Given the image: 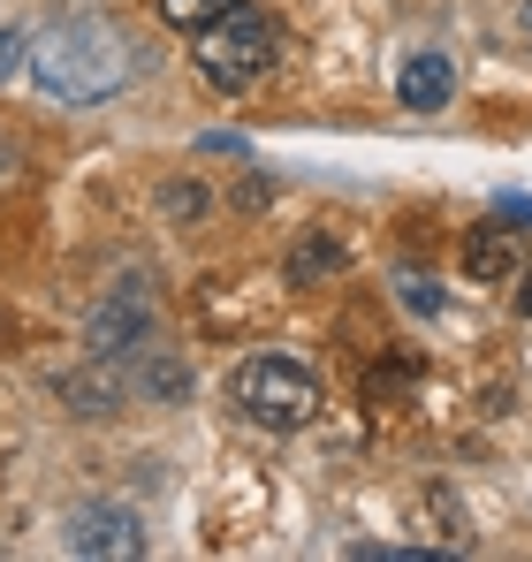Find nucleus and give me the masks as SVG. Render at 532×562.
<instances>
[{
  "label": "nucleus",
  "instance_id": "15",
  "mask_svg": "<svg viewBox=\"0 0 532 562\" xmlns=\"http://www.w3.org/2000/svg\"><path fill=\"white\" fill-rule=\"evenodd\" d=\"M403 304L434 319V312H442V289H434V281H426V274H403Z\"/></svg>",
  "mask_w": 532,
  "mask_h": 562
},
{
  "label": "nucleus",
  "instance_id": "11",
  "mask_svg": "<svg viewBox=\"0 0 532 562\" xmlns=\"http://www.w3.org/2000/svg\"><path fill=\"white\" fill-rule=\"evenodd\" d=\"M411 525H419V532H434L442 548H464V509H456V494H448V486H419Z\"/></svg>",
  "mask_w": 532,
  "mask_h": 562
},
{
  "label": "nucleus",
  "instance_id": "16",
  "mask_svg": "<svg viewBox=\"0 0 532 562\" xmlns=\"http://www.w3.org/2000/svg\"><path fill=\"white\" fill-rule=\"evenodd\" d=\"M23 46H31V38H23V31H8V23H0V77H15V61H23Z\"/></svg>",
  "mask_w": 532,
  "mask_h": 562
},
{
  "label": "nucleus",
  "instance_id": "8",
  "mask_svg": "<svg viewBox=\"0 0 532 562\" xmlns=\"http://www.w3.org/2000/svg\"><path fill=\"white\" fill-rule=\"evenodd\" d=\"M335 274H351V244H343L335 228L297 236V244H289V259H281V289H328Z\"/></svg>",
  "mask_w": 532,
  "mask_h": 562
},
{
  "label": "nucleus",
  "instance_id": "12",
  "mask_svg": "<svg viewBox=\"0 0 532 562\" xmlns=\"http://www.w3.org/2000/svg\"><path fill=\"white\" fill-rule=\"evenodd\" d=\"M153 8H160V23H176V31L198 38V31H213V23H221L229 8H244V0H153Z\"/></svg>",
  "mask_w": 532,
  "mask_h": 562
},
{
  "label": "nucleus",
  "instance_id": "9",
  "mask_svg": "<svg viewBox=\"0 0 532 562\" xmlns=\"http://www.w3.org/2000/svg\"><path fill=\"white\" fill-rule=\"evenodd\" d=\"M448 92H456V69H448V54H411L403 61V77H396V99L411 106V114H442L448 106Z\"/></svg>",
  "mask_w": 532,
  "mask_h": 562
},
{
  "label": "nucleus",
  "instance_id": "4",
  "mask_svg": "<svg viewBox=\"0 0 532 562\" xmlns=\"http://www.w3.org/2000/svg\"><path fill=\"white\" fill-rule=\"evenodd\" d=\"M69 555H91V562H137L145 555V525L130 509H77L69 517Z\"/></svg>",
  "mask_w": 532,
  "mask_h": 562
},
{
  "label": "nucleus",
  "instance_id": "6",
  "mask_svg": "<svg viewBox=\"0 0 532 562\" xmlns=\"http://www.w3.org/2000/svg\"><path fill=\"white\" fill-rule=\"evenodd\" d=\"M85 335H91V358H114V366H122L130 350H145V342H153V304H145L137 289H114V296L91 312Z\"/></svg>",
  "mask_w": 532,
  "mask_h": 562
},
{
  "label": "nucleus",
  "instance_id": "17",
  "mask_svg": "<svg viewBox=\"0 0 532 562\" xmlns=\"http://www.w3.org/2000/svg\"><path fill=\"white\" fill-rule=\"evenodd\" d=\"M518 312H525V319H532V259H525V267H518Z\"/></svg>",
  "mask_w": 532,
  "mask_h": 562
},
{
  "label": "nucleus",
  "instance_id": "14",
  "mask_svg": "<svg viewBox=\"0 0 532 562\" xmlns=\"http://www.w3.org/2000/svg\"><path fill=\"white\" fill-rule=\"evenodd\" d=\"M160 205H168V221H206V213H213V198H206L198 183H168Z\"/></svg>",
  "mask_w": 532,
  "mask_h": 562
},
{
  "label": "nucleus",
  "instance_id": "10",
  "mask_svg": "<svg viewBox=\"0 0 532 562\" xmlns=\"http://www.w3.org/2000/svg\"><path fill=\"white\" fill-rule=\"evenodd\" d=\"M62 403H77L85 418H114V403H122V373H114V358H91L85 373L62 380Z\"/></svg>",
  "mask_w": 532,
  "mask_h": 562
},
{
  "label": "nucleus",
  "instance_id": "5",
  "mask_svg": "<svg viewBox=\"0 0 532 562\" xmlns=\"http://www.w3.org/2000/svg\"><path fill=\"white\" fill-rule=\"evenodd\" d=\"M518 267H525V236H518L510 221H479V228L456 244V274L464 281L502 289V281H518Z\"/></svg>",
  "mask_w": 532,
  "mask_h": 562
},
{
  "label": "nucleus",
  "instance_id": "2",
  "mask_svg": "<svg viewBox=\"0 0 532 562\" xmlns=\"http://www.w3.org/2000/svg\"><path fill=\"white\" fill-rule=\"evenodd\" d=\"M229 403H236L252 426H266V434H297V426L320 418V380L304 373L297 358H281V350H259V358L236 366Z\"/></svg>",
  "mask_w": 532,
  "mask_h": 562
},
{
  "label": "nucleus",
  "instance_id": "13",
  "mask_svg": "<svg viewBox=\"0 0 532 562\" xmlns=\"http://www.w3.org/2000/svg\"><path fill=\"white\" fill-rule=\"evenodd\" d=\"M137 387H145V395H160V403H176L190 380H182L176 358H153V350H145V373H137Z\"/></svg>",
  "mask_w": 532,
  "mask_h": 562
},
{
  "label": "nucleus",
  "instance_id": "7",
  "mask_svg": "<svg viewBox=\"0 0 532 562\" xmlns=\"http://www.w3.org/2000/svg\"><path fill=\"white\" fill-rule=\"evenodd\" d=\"M266 312V289L244 274H221V281H198V319L206 335H252Z\"/></svg>",
  "mask_w": 532,
  "mask_h": 562
},
{
  "label": "nucleus",
  "instance_id": "3",
  "mask_svg": "<svg viewBox=\"0 0 532 562\" xmlns=\"http://www.w3.org/2000/svg\"><path fill=\"white\" fill-rule=\"evenodd\" d=\"M266 61H274V23L259 8H229L213 31H198V77L213 92H244L252 77H266Z\"/></svg>",
  "mask_w": 532,
  "mask_h": 562
},
{
  "label": "nucleus",
  "instance_id": "1",
  "mask_svg": "<svg viewBox=\"0 0 532 562\" xmlns=\"http://www.w3.org/2000/svg\"><path fill=\"white\" fill-rule=\"evenodd\" d=\"M130 69H137V54H130L122 23H107V15H54L31 38V77L54 99H69V106L114 99L130 85Z\"/></svg>",
  "mask_w": 532,
  "mask_h": 562
}]
</instances>
